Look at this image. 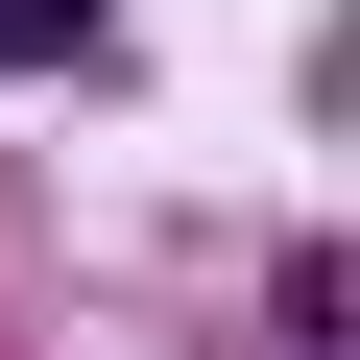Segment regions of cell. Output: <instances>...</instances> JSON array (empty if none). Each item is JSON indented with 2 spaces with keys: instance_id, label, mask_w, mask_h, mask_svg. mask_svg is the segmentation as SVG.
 Instances as JSON below:
<instances>
[{
  "instance_id": "cell-1",
  "label": "cell",
  "mask_w": 360,
  "mask_h": 360,
  "mask_svg": "<svg viewBox=\"0 0 360 360\" xmlns=\"http://www.w3.org/2000/svg\"><path fill=\"white\" fill-rule=\"evenodd\" d=\"M96 49V0H0V72H72Z\"/></svg>"
}]
</instances>
